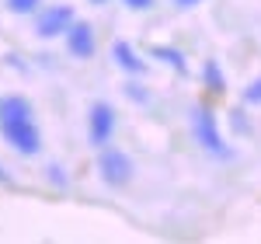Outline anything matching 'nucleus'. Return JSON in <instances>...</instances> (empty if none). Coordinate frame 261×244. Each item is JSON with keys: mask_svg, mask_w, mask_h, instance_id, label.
<instances>
[{"mask_svg": "<svg viewBox=\"0 0 261 244\" xmlns=\"http://www.w3.org/2000/svg\"><path fill=\"white\" fill-rule=\"evenodd\" d=\"M150 56H153V60H164L174 74H188V63H185V56H181L174 45H153V49H150Z\"/></svg>", "mask_w": 261, "mask_h": 244, "instance_id": "obj_8", "label": "nucleus"}, {"mask_svg": "<svg viewBox=\"0 0 261 244\" xmlns=\"http://www.w3.org/2000/svg\"><path fill=\"white\" fill-rule=\"evenodd\" d=\"M112 133H115V108L108 102H94L91 105V122H87V136L94 147H108L112 143Z\"/></svg>", "mask_w": 261, "mask_h": 244, "instance_id": "obj_4", "label": "nucleus"}, {"mask_svg": "<svg viewBox=\"0 0 261 244\" xmlns=\"http://www.w3.org/2000/svg\"><path fill=\"white\" fill-rule=\"evenodd\" d=\"M202 81H205V87H209L213 94H223V91H226V77H223V66L216 60H205V66H202Z\"/></svg>", "mask_w": 261, "mask_h": 244, "instance_id": "obj_9", "label": "nucleus"}, {"mask_svg": "<svg viewBox=\"0 0 261 244\" xmlns=\"http://www.w3.org/2000/svg\"><path fill=\"white\" fill-rule=\"evenodd\" d=\"M98 175H101V182L112 185V188L129 185V178H133V161H129V154H122L115 147H101L98 150Z\"/></svg>", "mask_w": 261, "mask_h": 244, "instance_id": "obj_3", "label": "nucleus"}, {"mask_svg": "<svg viewBox=\"0 0 261 244\" xmlns=\"http://www.w3.org/2000/svg\"><path fill=\"white\" fill-rule=\"evenodd\" d=\"M73 25V7L70 4H53L39 14V32L42 39H56V35H66V28Z\"/></svg>", "mask_w": 261, "mask_h": 244, "instance_id": "obj_5", "label": "nucleus"}, {"mask_svg": "<svg viewBox=\"0 0 261 244\" xmlns=\"http://www.w3.org/2000/svg\"><path fill=\"white\" fill-rule=\"evenodd\" d=\"M112 56H115V63H119L125 74H136V77H140V74H146V63L140 60V53H136V49H133L125 39H119L115 45H112Z\"/></svg>", "mask_w": 261, "mask_h": 244, "instance_id": "obj_7", "label": "nucleus"}, {"mask_svg": "<svg viewBox=\"0 0 261 244\" xmlns=\"http://www.w3.org/2000/svg\"><path fill=\"white\" fill-rule=\"evenodd\" d=\"M66 49H70V56H77V60H87V56H94V28L87 25V21H77L66 28Z\"/></svg>", "mask_w": 261, "mask_h": 244, "instance_id": "obj_6", "label": "nucleus"}, {"mask_svg": "<svg viewBox=\"0 0 261 244\" xmlns=\"http://www.w3.org/2000/svg\"><path fill=\"white\" fill-rule=\"evenodd\" d=\"M192 129H195L199 143L209 150V154H216V157H230V147H226V140H223L220 126H216V115H213L209 105H195V108H192Z\"/></svg>", "mask_w": 261, "mask_h": 244, "instance_id": "obj_2", "label": "nucleus"}, {"mask_svg": "<svg viewBox=\"0 0 261 244\" xmlns=\"http://www.w3.org/2000/svg\"><path fill=\"white\" fill-rule=\"evenodd\" d=\"M0 182H7V175H4V167H0Z\"/></svg>", "mask_w": 261, "mask_h": 244, "instance_id": "obj_14", "label": "nucleus"}, {"mask_svg": "<svg viewBox=\"0 0 261 244\" xmlns=\"http://www.w3.org/2000/svg\"><path fill=\"white\" fill-rule=\"evenodd\" d=\"M14 14H32V11H39V4L42 0H4Z\"/></svg>", "mask_w": 261, "mask_h": 244, "instance_id": "obj_10", "label": "nucleus"}, {"mask_svg": "<svg viewBox=\"0 0 261 244\" xmlns=\"http://www.w3.org/2000/svg\"><path fill=\"white\" fill-rule=\"evenodd\" d=\"M244 102H247V105H258L261 102V81H254L247 91H244Z\"/></svg>", "mask_w": 261, "mask_h": 244, "instance_id": "obj_11", "label": "nucleus"}, {"mask_svg": "<svg viewBox=\"0 0 261 244\" xmlns=\"http://www.w3.org/2000/svg\"><path fill=\"white\" fill-rule=\"evenodd\" d=\"M91 4H108V0H91Z\"/></svg>", "mask_w": 261, "mask_h": 244, "instance_id": "obj_15", "label": "nucleus"}, {"mask_svg": "<svg viewBox=\"0 0 261 244\" xmlns=\"http://www.w3.org/2000/svg\"><path fill=\"white\" fill-rule=\"evenodd\" d=\"M171 4H178V7H195V4H202V0H171Z\"/></svg>", "mask_w": 261, "mask_h": 244, "instance_id": "obj_13", "label": "nucleus"}, {"mask_svg": "<svg viewBox=\"0 0 261 244\" xmlns=\"http://www.w3.org/2000/svg\"><path fill=\"white\" fill-rule=\"evenodd\" d=\"M125 7H133V11H150L153 7V0H122Z\"/></svg>", "mask_w": 261, "mask_h": 244, "instance_id": "obj_12", "label": "nucleus"}, {"mask_svg": "<svg viewBox=\"0 0 261 244\" xmlns=\"http://www.w3.org/2000/svg\"><path fill=\"white\" fill-rule=\"evenodd\" d=\"M0 133L24 157H32V154L42 150V133H39V126H35V119H32L28 98H18L14 94V98H4L0 102Z\"/></svg>", "mask_w": 261, "mask_h": 244, "instance_id": "obj_1", "label": "nucleus"}]
</instances>
